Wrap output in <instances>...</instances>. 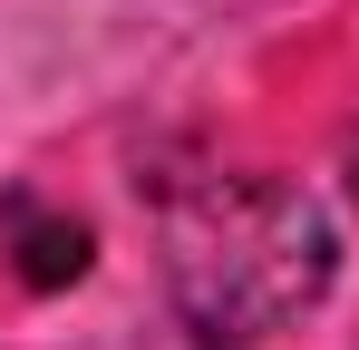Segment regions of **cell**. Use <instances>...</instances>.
I'll use <instances>...</instances> for the list:
<instances>
[{
  "label": "cell",
  "mask_w": 359,
  "mask_h": 350,
  "mask_svg": "<svg viewBox=\"0 0 359 350\" xmlns=\"http://www.w3.org/2000/svg\"><path fill=\"white\" fill-rule=\"evenodd\" d=\"M330 214L282 175H204L165 214V283L194 341L252 350L330 292Z\"/></svg>",
  "instance_id": "1"
},
{
  "label": "cell",
  "mask_w": 359,
  "mask_h": 350,
  "mask_svg": "<svg viewBox=\"0 0 359 350\" xmlns=\"http://www.w3.org/2000/svg\"><path fill=\"white\" fill-rule=\"evenodd\" d=\"M0 224L20 233V283H78L88 273V224H68V214H39V205H10Z\"/></svg>",
  "instance_id": "2"
}]
</instances>
